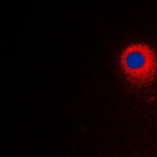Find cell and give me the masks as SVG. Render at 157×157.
Instances as JSON below:
<instances>
[{"mask_svg":"<svg viewBox=\"0 0 157 157\" xmlns=\"http://www.w3.org/2000/svg\"><path fill=\"white\" fill-rule=\"evenodd\" d=\"M120 68L129 83L138 88L157 80V52L145 43H132L120 52Z\"/></svg>","mask_w":157,"mask_h":157,"instance_id":"6da1fadb","label":"cell"}]
</instances>
